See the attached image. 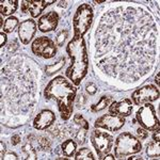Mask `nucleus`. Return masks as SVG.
<instances>
[{"instance_id": "1", "label": "nucleus", "mask_w": 160, "mask_h": 160, "mask_svg": "<svg viewBox=\"0 0 160 160\" xmlns=\"http://www.w3.org/2000/svg\"><path fill=\"white\" fill-rule=\"evenodd\" d=\"M95 32L96 66L122 83H133L151 73L157 55L158 29L138 7H118L102 15Z\"/></svg>"}, {"instance_id": "2", "label": "nucleus", "mask_w": 160, "mask_h": 160, "mask_svg": "<svg viewBox=\"0 0 160 160\" xmlns=\"http://www.w3.org/2000/svg\"><path fill=\"white\" fill-rule=\"evenodd\" d=\"M40 68L25 56L1 68V117L12 115L10 125H22L31 118L38 99Z\"/></svg>"}, {"instance_id": "3", "label": "nucleus", "mask_w": 160, "mask_h": 160, "mask_svg": "<svg viewBox=\"0 0 160 160\" xmlns=\"http://www.w3.org/2000/svg\"><path fill=\"white\" fill-rule=\"evenodd\" d=\"M46 99L56 100L63 121L69 120L74 110L76 89L63 76H57L46 86L44 91Z\"/></svg>"}, {"instance_id": "4", "label": "nucleus", "mask_w": 160, "mask_h": 160, "mask_svg": "<svg viewBox=\"0 0 160 160\" xmlns=\"http://www.w3.org/2000/svg\"><path fill=\"white\" fill-rule=\"evenodd\" d=\"M66 52L71 58V65L66 69L65 75L75 86L78 87L89 71V57L83 38L74 35L66 46Z\"/></svg>"}, {"instance_id": "5", "label": "nucleus", "mask_w": 160, "mask_h": 160, "mask_svg": "<svg viewBox=\"0 0 160 160\" xmlns=\"http://www.w3.org/2000/svg\"><path fill=\"white\" fill-rule=\"evenodd\" d=\"M142 144L139 139L130 132H123L118 136L114 144V157L122 159L141 152Z\"/></svg>"}, {"instance_id": "6", "label": "nucleus", "mask_w": 160, "mask_h": 160, "mask_svg": "<svg viewBox=\"0 0 160 160\" xmlns=\"http://www.w3.org/2000/svg\"><path fill=\"white\" fill-rule=\"evenodd\" d=\"M94 13L89 3H82L77 8L73 17V28L75 37H83L92 25Z\"/></svg>"}, {"instance_id": "7", "label": "nucleus", "mask_w": 160, "mask_h": 160, "mask_svg": "<svg viewBox=\"0 0 160 160\" xmlns=\"http://www.w3.org/2000/svg\"><path fill=\"white\" fill-rule=\"evenodd\" d=\"M136 120L141 125L142 128L148 131L159 130V118L156 115V110L154 106L149 102L142 105L136 113Z\"/></svg>"}, {"instance_id": "8", "label": "nucleus", "mask_w": 160, "mask_h": 160, "mask_svg": "<svg viewBox=\"0 0 160 160\" xmlns=\"http://www.w3.org/2000/svg\"><path fill=\"white\" fill-rule=\"evenodd\" d=\"M90 139L99 159H102V157L110 153L113 145V137L111 135L99 129H94L90 136Z\"/></svg>"}, {"instance_id": "9", "label": "nucleus", "mask_w": 160, "mask_h": 160, "mask_svg": "<svg viewBox=\"0 0 160 160\" xmlns=\"http://www.w3.org/2000/svg\"><path fill=\"white\" fill-rule=\"evenodd\" d=\"M31 50L38 57H42L44 59H51L57 53V46L51 38L40 37L33 41Z\"/></svg>"}, {"instance_id": "10", "label": "nucleus", "mask_w": 160, "mask_h": 160, "mask_svg": "<svg viewBox=\"0 0 160 160\" xmlns=\"http://www.w3.org/2000/svg\"><path fill=\"white\" fill-rule=\"evenodd\" d=\"M160 93L159 89L153 84H146V86L136 90L131 95L133 104L136 106H142L146 102H153L159 99Z\"/></svg>"}, {"instance_id": "11", "label": "nucleus", "mask_w": 160, "mask_h": 160, "mask_svg": "<svg viewBox=\"0 0 160 160\" xmlns=\"http://www.w3.org/2000/svg\"><path fill=\"white\" fill-rule=\"evenodd\" d=\"M125 125V118L123 117L109 112L102 115L95 121V128H102L108 131H118Z\"/></svg>"}, {"instance_id": "12", "label": "nucleus", "mask_w": 160, "mask_h": 160, "mask_svg": "<svg viewBox=\"0 0 160 160\" xmlns=\"http://www.w3.org/2000/svg\"><path fill=\"white\" fill-rule=\"evenodd\" d=\"M51 3H55V0H42V1L29 0V1H22L20 8H22V12L24 14L30 13L32 17H38L42 14L44 9Z\"/></svg>"}, {"instance_id": "13", "label": "nucleus", "mask_w": 160, "mask_h": 160, "mask_svg": "<svg viewBox=\"0 0 160 160\" xmlns=\"http://www.w3.org/2000/svg\"><path fill=\"white\" fill-rule=\"evenodd\" d=\"M37 32V22L33 19H26L18 26V35L20 42L25 45L29 44Z\"/></svg>"}, {"instance_id": "14", "label": "nucleus", "mask_w": 160, "mask_h": 160, "mask_svg": "<svg viewBox=\"0 0 160 160\" xmlns=\"http://www.w3.org/2000/svg\"><path fill=\"white\" fill-rule=\"evenodd\" d=\"M59 15L55 11L48 12L47 14L43 15L38 22V28L41 32H50L58 27Z\"/></svg>"}, {"instance_id": "15", "label": "nucleus", "mask_w": 160, "mask_h": 160, "mask_svg": "<svg viewBox=\"0 0 160 160\" xmlns=\"http://www.w3.org/2000/svg\"><path fill=\"white\" fill-rule=\"evenodd\" d=\"M56 121V114L51 110H42L33 121V127L37 130H45Z\"/></svg>"}, {"instance_id": "16", "label": "nucleus", "mask_w": 160, "mask_h": 160, "mask_svg": "<svg viewBox=\"0 0 160 160\" xmlns=\"http://www.w3.org/2000/svg\"><path fill=\"white\" fill-rule=\"evenodd\" d=\"M132 102L129 98L122 99L120 102H112L109 107V111L112 113L120 115V117H129L132 112Z\"/></svg>"}, {"instance_id": "17", "label": "nucleus", "mask_w": 160, "mask_h": 160, "mask_svg": "<svg viewBox=\"0 0 160 160\" xmlns=\"http://www.w3.org/2000/svg\"><path fill=\"white\" fill-rule=\"evenodd\" d=\"M18 8V1L17 0H6V1H1L0 3V13L3 16L7 15H12L13 13Z\"/></svg>"}, {"instance_id": "18", "label": "nucleus", "mask_w": 160, "mask_h": 160, "mask_svg": "<svg viewBox=\"0 0 160 160\" xmlns=\"http://www.w3.org/2000/svg\"><path fill=\"white\" fill-rule=\"evenodd\" d=\"M76 148H77V144L73 140H71V139L65 140L61 145L62 154L65 157H73L75 155V152H76Z\"/></svg>"}, {"instance_id": "19", "label": "nucleus", "mask_w": 160, "mask_h": 160, "mask_svg": "<svg viewBox=\"0 0 160 160\" xmlns=\"http://www.w3.org/2000/svg\"><path fill=\"white\" fill-rule=\"evenodd\" d=\"M146 155L148 157H159L160 155V144L159 141H152L146 146Z\"/></svg>"}, {"instance_id": "20", "label": "nucleus", "mask_w": 160, "mask_h": 160, "mask_svg": "<svg viewBox=\"0 0 160 160\" xmlns=\"http://www.w3.org/2000/svg\"><path fill=\"white\" fill-rule=\"evenodd\" d=\"M112 102H113L112 97H110V96H102L96 105H93L92 106V111H93V112H97V111L104 110V109H106V108L108 107V106H110V104Z\"/></svg>"}, {"instance_id": "21", "label": "nucleus", "mask_w": 160, "mask_h": 160, "mask_svg": "<svg viewBox=\"0 0 160 160\" xmlns=\"http://www.w3.org/2000/svg\"><path fill=\"white\" fill-rule=\"evenodd\" d=\"M75 159L76 160H93V159H95V157L91 152V149H89L88 148H82L77 152L76 155H75Z\"/></svg>"}, {"instance_id": "22", "label": "nucleus", "mask_w": 160, "mask_h": 160, "mask_svg": "<svg viewBox=\"0 0 160 160\" xmlns=\"http://www.w3.org/2000/svg\"><path fill=\"white\" fill-rule=\"evenodd\" d=\"M18 24H19L18 18L15 17V16H11V17H9L6 22H4V26H3L2 29H3V31L6 33L13 32V31L15 30V28H16L17 26H19Z\"/></svg>"}, {"instance_id": "23", "label": "nucleus", "mask_w": 160, "mask_h": 160, "mask_svg": "<svg viewBox=\"0 0 160 160\" xmlns=\"http://www.w3.org/2000/svg\"><path fill=\"white\" fill-rule=\"evenodd\" d=\"M64 64H65V59L64 58H62L60 59L57 63L55 64H50V65H46V68H45V72H46V74L47 75H53L55 73H57V72H59L60 69L63 68L64 66Z\"/></svg>"}, {"instance_id": "24", "label": "nucleus", "mask_w": 160, "mask_h": 160, "mask_svg": "<svg viewBox=\"0 0 160 160\" xmlns=\"http://www.w3.org/2000/svg\"><path fill=\"white\" fill-rule=\"evenodd\" d=\"M22 152L27 155V157L29 159H37V149L33 148L32 144L30 142L26 143L24 146H22Z\"/></svg>"}, {"instance_id": "25", "label": "nucleus", "mask_w": 160, "mask_h": 160, "mask_svg": "<svg viewBox=\"0 0 160 160\" xmlns=\"http://www.w3.org/2000/svg\"><path fill=\"white\" fill-rule=\"evenodd\" d=\"M37 143L40 146V148L43 149V151H49L51 148L50 141L47 138H45V137H38V138H37Z\"/></svg>"}, {"instance_id": "26", "label": "nucleus", "mask_w": 160, "mask_h": 160, "mask_svg": "<svg viewBox=\"0 0 160 160\" xmlns=\"http://www.w3.org/2000/svg\"><path fill=\"white\" fill-rule=\"evenodd\" d=\"M74 123L77 124V125H79L80 127L86 128V129H89V127H90L88 121L82 117L81 114H75L74 115Z\"/></svg>"}, {"instance_id": "27", "label": "nucleus", "mask_w": 160, "mask_h": 160, "mask_svg": "<svg viewBox=\"0 0 160 160\" xmlns=\"http://www.w3.org/2000/svg\"><path fill=\"white\" fill-rule=\"evenodd\" d=\"M68 37V30H66V29L62 30L61 32L57 35V45L58 46L63 45V43L65 42V40Z\"/></svg>"}, {"instance_id": "28", "label": "nucleus", "mask_w": 160, "mask_h": 160, "mask_svg": "<svg viewBox=\"0 0 160 160\" xmlns=\"http://www.w3.org/2000/svg\"><path fill=\"white\" fill-rule=\"evenodd\" d=\"M87 130L86 128L80 127V129L78 130L76 135V140L78 142V144H83L84 140H86V136H87Z\"/></svg>"}, {"instance_id": "29", "label": "nucleus", "mask_w": 160, "mask_h": 160, "mask_svg": "<svg viewBox=\"0 0 160 160\" xmlns=\"http://www.w3.org/2000/svg\"><path fill=\"white\" fill-rule=\"evenodd\" d=\"M86 90H87V92L89 93L90 95H94L95 93H96V91H97V87L95 86L93 82H89V83H87Z\"/></svg>"}, {"instance_id": "30", "label": "nucleus", "mask_w": 160, "mask_h": 160, "mask_svg": "<svg viewBox=\"0 0 160 160\" xmlns=\"http://www.w3.org/2000/svg\"><path fill=\"white\" fill-rule=\"evenodd\" d=\"M137 133H138L140 140H145L148 137V131L146 129H144V128H138V129H137Z\"/></svg>"}, {"instance_id": "31", "label": "nucleus", "mask_w": 160, "mask_h": 160, "mask_svg": "<svg viewBox=\"0 0 160 160\" xmlns=\"http://www.w3.org/2000/svg\"><path fill=\"white\" fill-rule=\"evenodd\" d=\"M20 140H22V138H20V136L19 135H13L12 136V138H11V143H12V145H14V146H16L17 144H19L20 143Z\"/></svg>"}, {"instance_id": "32", "label": "nucleus", "mask_w": 160, "mask_h": 160, "mask_svg": "<svg viewBox=\"0 0 160 160\" xmlns=\"http://www.w3.org/2000/svg\"><path fill=\"white\" fill-rule=\"evenodd\" d=\"M3 159L4 160H9V159H18V157H17V155L16 154H14V153H7V154H4V156H3Z\"/></svg>"}, {"instance_id": "33", "label": "nucleus", "mask_w": 160, "mask_h": 160, "mask_svg": "<svg viewBox=\"0 0 160 160\" xmlns=\"http://www.w3.org/2000/svg\"><path fill=\"white\" fill-rule=\"evenodd\" d=\"M0 38H1V42H0V46H1V47H3V46L7 44V40H8L7 34H6V33H3V32H1V33H0Z\"/></svg>"}, {"instance_id": "34", "label": "nucleus", "mask_w": 160, "mask_h": 160, "mask_svg": "<svg viewBox=\"0 0 160 160\" xmlns=\"http://www.w3.org/2000/svg\"><path fill=\"white\" fill-rule=\"evenodd\" d=\"M84 102H86V97H84V95H79V99H78V107L80 108V107H82L83 106V104H84Z\"/></svg>"}, {"instance_id": "35", "label": "nucleus", "mask_w": 160, "mask_h": 160, "mask_svg": "<svg viewBox=\"0 0 160 160\" xmlns=\"http://www.w3.org/2000/svg\"><path fill=\"white\" fill-rule=\"evenodd\" d=\"M153 140L154 141H160V131L156 130L153 135Z\"/></svg>"}, {"instance_id": "36", "label": "nucleus", "mask_w": 160, "mask_h": 160, "mask_svg": "<svg viewBox=\"0 0 160 160\" xmlns=\"http://www.w3.org/2000/svg\"><path fill=\"white\" fill-rule=\"evenodd\" d=\"M0 145H1V153H0V155H1V159L3 160V156H4V151H6V145H4L3 142H0Z\"/></svg>"}, {"instance_id": "37", "label": "nucleus", "mask_w": 160, "mask_h": 160, "mask_svg": "<svg viewBox=\"0 0 160 160\" xmlns=\"http://www.w3.org/2000/svg\"><path fill=\"white\" fill-rule=\"evenodd\" d=\"M115 157L113 155H110V154H107L106 156L102 157V159H106V160H114Z\"/></svg>"}, {"instance_id": "38", "label": "nucleus", "mask_w": 160, "mask_h": 160, "mask_svg": "<svg viewBox=\"0 0 160 160\" xmlns=\"http://www.w3.org/2000/svg\"><path fill=\"white\" fill-rule=\"evenodd\" d=\"M155 81H156V83H157V86H159V74H157V76H156V78H155Z\"/></svg>"}, {"instance_id": "39", "label": "nucleus", "mask_w": 160, "mask_h": 160, "mask_svg": "<svg viewBox=\"0 0 160 160\" xmlns=\"http://www.w3.org/2000/svg\"><path fill=\"white\" fill-rule=\"evenodd\" d=\"M129 160H131V159H142L141 157H136V156H132V157H129V158H128Z\"/></svg>"}]
</instances>
